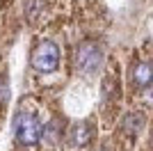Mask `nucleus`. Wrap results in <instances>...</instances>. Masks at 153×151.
Returning a JSON list of instances; mask_svg holds the SVG:
<instances>
[{"label": "nucleus", "mask_w": 153, "mask_h": 151, "mask_svg": "<svg viewBox=\"0 0 153 151\" xmlns=\"http://www.w3.org/2000/svg\"><path fill=\"white\" fill-rule=\"evenodd\" d=\"M14 138L21 147H34L41 142V121L34 112L21 110L14 117Z\"/></svg>", "instance_id": "nucleus-1"}, {"label": "nucleus", "mask_w": 153, "mask_h": 151, "mask_svg": "<svg viewBox=\"0 0 153 151\" xmlns=\"http://www.w3.org/2000/svg\"><path fill=\"white\" fill-rule=\"evenodd\" d=\"M133 82L137 89H149L151 87V62H137L133 69Z\"/></svg>", "instance_id": "nucleus-5"}, {"label": "nucleus", "mask_w": 153, "mask_h": 151, "mask_svg": "<svg viewBox=\"0 0 153 151\" xmlns=\"http://www.w3.org/2000/svg\"><path fill=\"white\" fill-rule=\"evenodd\" d=\"M32 67L39 73H53L59 67V46L53 39L39 41L37 48L32 50Z\"/></svg>", "instance_id": "nucleus-2"}, {"label": "nucleus", "mask_w": 153, "mask_h": 151, "mask_svg": "<svg viewBox=\"0 0 153 151\" xmlns=\"http://www.w3.org/2000/svg\"><path fill=\"white\" fill-rule=\"evenodd\" d=\"M103 64V48L96 41H82L76 48V67L82 73H96Z\"/></svg>", "instance_id": "nucleus-3"}, {"label": "nucleus", "mask_w": 153, "mask_h": 151, "mask_svg": "<svg viewBox=\"0 0 153 151\" xmlns=\"http://www.w3.org/2000/svg\"><path fill=\"white\" fill-rule=\"evenodd\" d=\"M59 135H62V126H59L57 121H51V124L41 126V140L48 142V144H55L59 140Z\"/></svg>", "instance_id": "nucleus-6"}, {"label": "nucleus", "mask_w": 153, "mask_h": 151, "mask_svg": "<svg viewBox=\"0 0 153 151\" xmlns=\"http://www.w3.org/2000/svg\"><path fill=\"white\" fill-rule=\"evenodd\" d=\"M142 124H144V119H142L140 114H128L126 121H123V128H130V133H135V131L142 128Z\"/></svg>", "instance_id": "nucleus-7"}, {"label": "nucleus", "mask_w": 153, "mask_h": 151, "mask_svg": "<svg viewBox=\"0 0 153 151\" xmlns=\"http://www.w3.org/2000/svg\"><path fill=\"white\" fill-rule=\"evenodd\" d=\"M7 94H9L7 82H5V80H0V103H5V101H7Z\"/></svg>", "instance_id": "nucleus-8"}, {"label": "nucleus", "mask_w": 153, "mask_h": 151, "mask_svg": "<svg viewBox=\"0 0 153 151\" xmlns=\"http://www.w3.org/2000/svg\"><path fill=\"white\" fill-rule=\"evenodd\" d=\"M91 135H94L91 133V124L80 121V124H76L69 131V142H71V147H85V144H89Z\"/></svg>", "instance_id": "nucleus-4"}]
</instances>
